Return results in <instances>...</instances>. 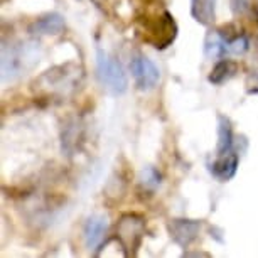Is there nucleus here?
<instances>
[{
  "instance_id": "9b49d317",
  "label": "nucleus",
  "mask_w": 258,
  "mask_h": 258,
  "mask_svg": "<svg viewBox=\"0 0 258 258\" xmlns=\"http://www.w3.org/2000/svg\"><path fill=\"white\" fill-rule=\"evenodd\" d=\"M235 144V134H233V123L231 120L225 115H218V145L216 154L225 155L233 150Z\"/></svg>"
},
{
  "instance_id": "9d476101",
  "label": "nucleus",
  "mask_w": 258,
  "mask_h": 258,
  "mask_svg": "<svg viewBox=\"0 0 258 258\" xmlns=\"http://www.w3.org/2000/svg\"><path fill=\"white\" fill-rule=\"evenodd\" d=\"M70 68H71V64L52 68V70L46 71L44 75L39 78V83H46V86H49L51 90L66 88V86H70L75 83V78L78 75V70L68 71Z\"/></svg>"
},
{
  "instance_id": "7ed1b4c3",
  "label": "nucleus",
  "mask_w": 258,
  "mask_h": 258,
  "mask_svg": "<svg viewBox=\"0 0 258 258\" xmlns=\"http://www.w3.org/2000/svg\"><path fill=\"white\" fill-rule=\"evenodd\" d=\"M37 59L36 54L31 51L29 46H24L22 42L2 47V80L14 81L26 71V68L31 64V61Z\"/></svg>"
},
{
  "instance_id": "20e7f679",
  "label": "nucleus",
  "mask_w": 258,
  "mask_h": 258,
  "mask_svg": "<svg viewBox=\"0 0 258 258\" xmlns=\"http://www.w3.org/2000/svg\"><path fill=\"white\" fill-rule=\"evenodd\" d=\"M145 235V220L137 213H126L116 223V236L120 238L125 248L130 251H137L140 241Z\"/></svg>"
},
{
  "instance_id": "39448f33",
  "label": "nucleus",
  "mask_w": 258,
  "mask_h": 258,
  "mask_svg": "<svg viewBox=\"0 0 258 258\" xmlns=\"http://www.w3.org/2000/svg\"><path fill=\"white\" fill-rule=\"evenodd\" d=\"M130 71H132L134 81L137 90L150 91L159 85L160 81V70L155 66L152 59H149L144 54H135L130 61Z\"/></svg>"
},
{
  "instance_id": "a211bd4d",
  "label": "nucleus",
  "mask_w": 258,
  "mask_h": 258,
  "mask_svg": "<svg viewBox=\"0 0 258 258\" xmlns=\"http://www.w3.org/2000/svg\"><path fill=\"white\" fill-rule=\"evenodd\" d=\"M245 86H246L248 95H258V68L248 73Z\"/></svg>"
},
{
  "instance_id": "dca6fc26",
  "label": "nucleus",
  "mask_w": 258,
  "mask_h": 258,
  "mask_svg": "<svg viewBox=\"0 0 258 258\" xmlns=\"http://www.w3.org/2000/svg\"><path fill=\"white\" fill-rule=\"evenodd\" d=\"M250 49V39L245 34H236L235 37L228 41V52L236 56H241Z\"/></svg>"
},
{
  "instance_id": "0eeeda50",
  "label": "nucleus",
  "mask_w": 258,
  "mask_h": 258,
  "mask_svg": "<svg viewBox=\"0 0 258 258\" xmlns=\"http://www.w3.org/2000/svg\"><path fill=\"white\" fill-rule=\"evenodd\" d=\"M66 22L64 17L57 12H51V14H44L36 21H32L29 24L27 32L31 36H57L64 31Z\"/></svg>"
},
{
  "instance_id": "4468645a",
  "label": "nucleus",
  "mask_w": 258,
  "mask_h": 258,
  "mask_svg": "<svg viewBox=\"0 0 258 258\" xmlns=\"http://www.w3.org/2000/svg\"><path fill=\"white\" fill-rule=\"evenodd\" d=\"M216 0H191V16L201 26H211L214 22Z\"/></svg>"
},
{
  "instance_id": "f3484780",
  "label": "nucleus",
  "mask_w": 258,
  "mask_h": 258,
  "mask_svg": "<svg viewBox=\"0 0 258 258\" xmlns=\"http://www.w3.org/2000/svg\"><path fill=\"white\" fill-rule=\"evenodd\" d=\"M255 0H230V7L235 17H246L251 16L255 9Z\"/></svg>"
},
{
  "instance_id": "1a4fd4ad",
  "label": "nucleus",
  "mask_w": 258,
  "mask_h": 258,
  "mask_svg": "<svg viewBox=\"0 0 258 258\" xmlns=\"http://www.w3.org/2000/svg\"><path fill=\"white\" fill-rule=\"evenodd\" d=\"M238 164H240V155L231 150L225 155H218V159L209 164V172L220 182H228L236 176Z\"/></svg>"
},
{
  "instance_id": "ddd939ff",
  "label": "nucleus",
  "mask_w": 258,
  "mask_h": 258,
  "mask_svg": "<svg viewBox=\"0 0 258 258\" xmlns=\"http://www.w3.org/2000/svg\"><path fill=\"white\" fill-rule=\"evenodd\" d=\"M238 73V64L231 59H221L218 61L208 76V81L214 86H221L226 81H230Z\"/></svg>"
},
{
  "instance_id": "423d86ee",
  "label": "nucleus",
  "mask_w": 258,
  "mask_h": 258,
  "mask_svg": "<svg viewBox=\"0 0 258 258\" xmlns=\"http://www.w3.org/2000/svg\"><path fill=\"white\" fill-rule=\"evenodd\" d=\"M201 221L198 220H186V218H177V220H170L167 225L169 235L174 243L179 246L187 248L191 243L196 240L199 231H201Z\"/></svg>"
},
{
  "instance_id": "6ab92c4d",
  "label": "nucleus",
  "mask_w": 258,
  "mask_h": 258,
  "mask_svg": "<svg viewBox=\"0 0 258 258\" xmlns=\"http://www.w3.org/2000/svg\"><path fill=\"white\" fill-rule=\"evenodd\" d=\"M184 256H209V253H201V251H199V253H184Z\"/></svg>"
},
{
  "instance_id": "2eb2a0df",
  "label": "nucleus",
  "mask_w": 258,
  "mask_h": 258,
  "mask_svg": "<svg viewBox=\"0 0 258 258\" xmlns=\"http://www.w3.org/2000/svg\"><path fill=\"white\" fill-rule=\"evenodd\" d=\"M139 184L145 192H154L155 189L162 184V176H160V172L155 167L147 165V167H144L142 172H140Z\"/></svg>"
},
{
  "instance_id": "f8f14e48",
  "label": "nucleus",
  "mask_w": 258,
  "mask_h": 258,
  "mask_svg": "<svg viewBox=\"0 0 258 258\" xmlns=\"http://www.w3.org/2000/svg\"><path fill=\"white\" fill-rule=\"evenodd\" d=\"M228 52V41L223 37L220 29L216 31H209L204 37V54L209 59H218L223 57Z\"/></svg>"
},
{
  "instance_id": "f257e3e1",
  "label": "nucleus",
  "mask_w": 258,
  "mask_h": 258,
  "mask_svg": "<svg viewBox=\"0 0 258 258\" xmlns=\"http://www.w3.org/2000/svg\"><path fill=\"white\" fill-rule=\"evenodd\" d=\"M96 78L111 95H123L128 90V78L121 62L103 49L96 51Z\"/></svg>"
},
{
  "instance_id": "f03ea898",
  "label": "nucleus",
  "mask_w": 258,
  "mask_h": 258,
  "mask_svg": "<svg viewBox=\"0 0 258 258\" xmlns=\"http://www.w3.org/2000/svg\"><path fill=\"white\" fill-rule=\"evenodd\" d=\"M142 32L145 42L152 44L155 49H165L177 37V24L172 14L164 11L162 16L154 19H145L142 24Z\"/></svg>"
},
{
  "instance_id": "6e6552de",
  "label": "nucleus",
  "mask_w": 258,
  "mask_h": 258,
  "mask_svg": "<svg viewBox=\"0 0 258 258\" xmlns=\"http://www.w3.org/2000/svg\"><path fill=\"white\" fill-rule=\"evenodd\" d=\"M106 231H108V220L105 216H101V214L90 216L85 225V230H83V240H85L86 248L91 251L101 246V243H103L106 236Z\"/></svg>"
}]
</instances>
